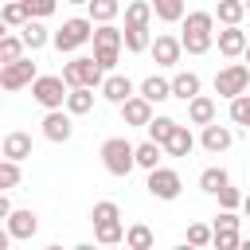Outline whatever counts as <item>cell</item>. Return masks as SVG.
<instances>
[{
    "mask_svg": "<svg viewBox=\"0 0 250 250\" xmlns=\"http://www.w3.org/2000/svg\"><path fill=\"white\" fill-rule=\"evenodd\" d=\"M215 43V16L211 12H188L184 16V35H180V47L188 55H207Z\"/></svg>",
    "mask_w": 250,
    "mask_h": 250,
    "instance_id": "1",
    "label": "cell"
},
{
    "mask_svg": "<svg viewBox=\"0 0 250 250\" xmlns=\"http://www.w3.org/2000/svg\"><path fill=\"white\" fill-rule=\"evenodd\" d=\"M98 156H102V164H105L109 176H129V172L137 168V160H133V145H129L125 137H105L102 148H98Z\"/></svg>",
    "mask_w": 250,
    "mask_h": 250,
    "instance_id": "2",
    "label": "cell"
},
{
    "mask_svg": "<svg viewBox=\"0 0 250 250\" xmlns=\"http://www.w3.org/2000/svg\"><path fill=\"white\" fill-rule=\"evenodd\" d=\"M102 78H105V70L94 62V55H78V59L62 62V82H66V90H70V86H90V90H98Z\"/></svg>",
    "mask_w": 250,
    "mask_h": 250,
    "instance_id": "3",
    "label": "cell"
},
{
    "mask_svg": "<svg viewBox=\"0 0 250 250\" xmlns=\"http://www.w3.org/2000/svg\"><path fill=\"white\" fill-rule=\"evenodd\" d=\"M90 35H94V20H90V16H86V20H82V16H74V20H66V23L51 35V43H55L59 51H66V55H70V51L86 47V43H90Z\"/></svg>",
    "mask_w": 250,
    "mask_h": 250,
    "instance_id": "4",
    "label": "cell"
},
{
    "mask_svg": "<svg viewBox=\"0 0 250 250\" xmlns=\"http://www.w3.org/2000/svg\"><path fill=\"white\" fill-rule=\"evenodd\" d=\"M31 98H35L43 109H62V102H66V82H62V74H35V78H31Z\"/></svg>",
    "mask_w": 250,
    "mask_h": 250,
    "instance_id": "5",
    "label": "cell"
},
{
    "mask_svg": "<svg viewBox=\"0 0 250 250\" xmlns=\"http://www.w3.org/2000/svg\"><path fill=\"white\" fill-rule=\"evenodd\" d=\"M145 188H148L152 199H164V203H168V199H180L184 180H180L176 168H160V164H156V168H148V184H145Z\"/></svg>",
    "mask_w": 250,
    "mask_h": 250,
    "instance_id": "6",
    "label": "cell"
},
{
    "mask_svg": "<svg viewBox=\"0 0 250 250\" xmlns=\"http://www.w3.org/2000/svg\"><path fill=\"white\" fill-rule=\"evenodd\" d=\"M39 70H35V62L27 59V55H20V59H12V62H0V90H20V86H31V78H35Z\"/></svg>",
    "mask_w": 250,
    "mask_h": 250,
    "instance_id": "7",
    "label": "cell"
},
{
    "mask_svg": "<svg viewBox=\"0 0 250 250\" xmlns=\"http://www.w3.org/2000/svg\"><path fill=\"white\" fill-rule=\"evenodd\" d=\"M250 86V66L246 62H230V66H223L219 74H215V94L219 98H234V94H242Z\"/></svg>",
    "mask_w": 250,
    "mask_h": 250,
    "instance_id": "8",
    "label": "cell"
},
{
    "mask_svg": "<svg viewBox=\"0 0 250 250\" xmlns=\"http://www.w3.org/2000/svg\"><path fill=\"white\" fill-rule=\"evenodd\" d=\"M4 227H8L12 242H27V238H35V230H39V215H35L31 207H12L8 219H4Z\"/></svg>",
    "mask_w": 250,
    "mask_h": 250,
    "instance_id": "9",
    "label": "cell"
},
{
    "mask_svg": "<svg viewBox=\"0 0 250 250\" xmlns=\"http://www.w3.org/2000/svg\"><path fill=\"white\" fill-rule=\"evenodd\" d=\"M43 137L55 141V145H66V141L74 137V121H70V113H62V109H47V117H43Z\"/></svg>",
    "mask_w": 250,
    "mask_h": 250,
    "instance_id": "10",
    "label": "cell"
},
{
    "mask_svg": "<svg viewBox=\"0 0 250 250\" xmlns=\"http://www.w3.org/2000/svg\"><path fill=\"white\" fill-rule=\"evenodd\" d=\"M215 43H219V55L227 59H238L246 51V31L238 23H223V31H215Z\"/></svg>",
    "mask_w": 250,
    "mask_h": 250,
    "instance_id": "11",
    "label": "cell"
},
{
    "mask_svg": "<svg viewBox=\"0 0 250 250\" xmlns=\"http://www.w3.org/2000/svg\"><path fill=\"white\" fill-rule=\"evenodd\" d=\"M148 51H152V62H156V66H176L180 55H184V47H180L176 35H156V39L148 43Z\"/></svg>",
    "mask_w": 250,
    "mask_h": 250,
    "instance_id": "12",
    "label": "cell"
},
{
    "mask_svg": "<svg viewBox=\"0 0 250 250\" xmlns=\"http://www.w3.org/2000/svg\"><path fill=\"white\" fill-rule=\"evenodd\" d=\"M117 109H121L125 125H137V129H145V125H148V117H152V102H145L141 94H129Z\"/></svg>",
    "mask_w": 250,
    "mask_h": 250,
    "instance_id": "13",
    "label": "cell"
},
{
    "mask_svg": "<svg viewBox=\"0 0 250 250\" xmlns=\"http://www.w3.org/2000/svg\"><path fill=\"white\" fill-rule=\"evenodd\" d=\"M98 90H102V98H105V102L121 105V102L133 94V82H129V74H109V70H105V78H102V86H98Z\"/></svg>",
    "mask_w": 250,
    "mask_h": 250,
    "instance_id": "14",
    "label": "cell"
},
{
    "mask_svg": "<svg viewBox=\"0 0 250 250\" xmlns=\"http://www.w3.org/2000/svg\"><path fill=\"white\" fill-rule=\"evenodd\" d=\"M230 141H234V133H230L227 125H215V121H207V125H203L199 145H203L207 152H215V156H219V152H227V148H230Z\"/></svg>",
    "mask_w": 250,
    "mask_h": 250,
    "instance_id": "15",
    "label": "cell"
},
{
    "mask_svg": "<svg viewBox=\"0 0 250 250\" xmlns=\"http://www.w3.org/2000/svg\"><path fill=\"white\" fill-rule=\"evenodd\" d=\"M62 109H66L70 117H82V113H90V109H94V90H90V86H70V90H66V102H62Z\"/></svg>",
    "mask_w": 250,
    "mask_h": 250,
    "instance_id": "16",
    "label": "cell"
},
{
    "mask_svg": "<svg viewBox=\"0 0 250 250\" xmlns=\"http://www.w3.org/2000/svg\"><path fill=\"white\" fill-rule=\"evenodd\" d=\"M160 148H164L168 156H188V152L195 148V137H191V129H188V125H180V121H176V129L168 133V141H164Z\"/></svg>",
    "mask_w": 250,
    "mask_h": 250,
    "instance_id": "17",
    "label": "cell"
},
{
    "mask_svg": "<svg viewBox=\"0 0 250 250\" xmlns=\"http://www.w3.org/2000/svg\"><path fill=\"white\" fill-rule=\"evenodd\" d=\"M148 27L145 23H125L121 27V47L129 51V55H141V51H148Z\"/></svg>",
    "mask_w": 250,
    "mask_h": 250,
    "instance_id": "18",
    "label": "cell"
},
{
    "mask_svg": "<svg viewBox=\"0 0 250 250\" xmlns=\"http://www.w3.org/2000/svg\"><path fill=\"white\" fill-rule=\"evenodd\" d=\"M0 152H4L8 160H27V156H31V133H23V129L8 133L4 145H0Z\"/></svg>",
    "mask_w": 250,
    "mask_h": 250,
    "instance_id": "19",
    "label": "cell"
},
{
    "mask_svg": "<svg viewBox=\"0 0 250 250\" xmlns=\"http://www.w3.org/2000/svg\"><path fill=\"white\" fill-rule=\"evenodd\" d=\"M90 43H94V51H121V27H113V23H94Z\"/></svg>",
    "mask_w": 250,
    "mask_h": 250,
    "instance_id": "20",
    "label": "cell"
},
{
    "mask_svg": "<svg viewBox=\"0 0 250 250\" xmlns=\"http://www.w3.org/2000/svg\"><path fill=\"white\" fill-rule=\"evenodd\" d=\"M188 121H191V125H207V121H215V98H207V94L188 98Z\"/></svg>",
    "mask_w": 250,
    "mask_h": 250,
    "instance_id": "21",
    "label": "cell"
},
{
    "mask_svg": "<svg viewBox=\"0 0 250 250\" xmlns=\"http://www.w3.org/2000/svg\"><path fill=\"white\" fill-rule=\"evenodd\" d=\"M168 86H172V98L188 102V98L199 94V74H195V70H180L176 78H168Z\"/></svg>",
    "mask_w": 250,
    "mask_h": 250,
    "instance_id": "22",
    "label": "cell"
},
{
    "mask_svg": "<svg viewBox=\"0 0 250 250\" xmlns=\"http://www.w3.org/2000/svg\"><path fill=\"white\" fill-rule=\"evenodd\" d=\"M141 98H145V102H152V105H156V102H168V98H172V86H168V78H160V74H148V78L141 82Z\"/></svg>",
    "mask_w": 250,
    "mask_h": 250,
    "instance_id": "23",
    "label": "cell"
},
{
    "mask_svg": "<svg viewBox=\"0 0 250 250\" xmlns=\"http://www.w3.org/2000/svg\"><path fill=\"white\" fill-rule=\"evenodd\" d=\"M94 242H102V246H117V242H125V227H121V219L94 223Z\"/></svg>",
    "mask_w": 250,
    "mask_h": 250,
    "instance_id": "24",
    "label": "cell"
},
{
    "mask_svg": "<svg viewBox=\"0 0 250 250\" xmlns=\"http://www.w3.org/2000/svg\"><path fill=\"white\" fill-rule=\"evenodd\" d=\"M20 39H23V47H27V51H39V47H47V43H51V35H47V27H43L39 20H27V23L20 27Z\"/></svg>",
    "mask_w": 250,
    "mask_h": 250,
    "instance_id": "25",
    "label": "cell"
},
{
    "mask_svg": "<svg viewBox=\"0 0 250 250\" xmlns=\"http://www.w3.org/2000/svg\"><path fill=\"white\" fill-rule=\"evenodd\" d=\"M160 152H164V148H160L156 141H141V145H133V160H137V168H145V172L160 164Z\"/></svg>",
    "mask_w": 250,
    "mask_h": 250,
    "instance_id": "26",
    "label": "cell"
},
{
    "mask_svg": "<svg viewBox=\"0 0 250 250\" xmlns=\"http://www.w3.org/2000/svg\"><path fill=\"white\" fill-rule=\"evenodd\" d=\"M219 23H242L246 16V4L242 0H215V12H211Z\"/></svg>",
    "mask_w": 250,
    "mask_h": 250,
    "instance_id": "27",
    "label": "cell"
},
{
    "mask_svg": "<svg viewBox=\"0 0 250 250\" xmlns=\"http://www.w3.org/2000/svg\"><path fill=\"white\" fill-rule=\"evenodd\" d=\"M86 8H90L94 23H113L117 12H121V0H86Z\"/></svg>",
    "mask_w": 250,
    "mask_h": 250,
    "instance_id": "28",
    "label": "cell"
},
{
    "mask_svg": "<svg viewBox=\"0 0 250 250\" xmlns=\"http://www.w3.org/2000/svg\"><path fill=\"white\" fill-rule=\"evenodd\" d=\"M148 4H152V16L164 20V23L184 20V0H148Z\"/></svg>",
    "mask_w": 250,
    "mask_h": 250,
    "instance_id": "29",
    "label": "cell"
},
{
    "mask_svg": "<svg viewBox=\"0 0 250 250\" xmlns=\"http://www.w3.org/2000/svg\"><path fill=\"white\" fill-rule=\"evenodd\" d=\"M0 20H4L8 27H23V23H27V8H23V0H4V4H0Z\"/></svg>",
    "mask_w": 250,
    "mask_h": 250,
    "instance_id": "30",
    "label": "cell"
},
{
    "mask_svg": "<svg viewBox=\"0 0 250 250\" xmlns=\"http://www.w3.org/2000/svg\"><path fill=\"white\" fill-rule=\"evenodd\" d=\"M145 129H148V141H156V145H164V141H168V133L176 129V117H156V113H152Z\"/></svg>",
    "mask_w": 250,
    "mask_h": 250,
    "instance_id": "31",
    "label": "cell"
},
{
    "mask_svg": "<svg viewBox=\"0 0 250 250\" xmlns=\"http://www.w3.org/2000/svg\"><path fill=\"white\" fill-rule=\"evenodd\" d=\"M230 121L242 125V129H250V94H246V90L230 98Z\"/></svg>",
    "mask_w": 250,
    "mask_h": 250,
    "instance_id": "32",
    "label": "cell"
},
{
    "mask_svg": "<svg viewBox=\"0 0 250 250\" xmlns=\"http://www.w3.org/2000/svg\"><path fill=\"white\" fill-rule=\"evenodd\" d=\"M148 20H152V4L148 0H129L125 4V23H145L148 27Z\"/></svg>",
    "mask_w": 250,
    "mask_h": 250,
    "instance_id": "33",
    "label": "cell"
},
{
    "mask_svg": "<svg viewBox=\"0 0 250 250\" xmlns=\"http://www.w3.org/2000/svg\"><path fill=\"white\" fill-rule=\"evenodd\" d=\"M223 184H230L227 168H203V172H199V188H203V191H211V195H215Z\"/></svg>",
    "mask_w": 250,
    "mask_h": 250,
    "instance_id": "34",
    "label": "cell"
},
{
    "mask_svg": "<svg viewBox=\"0 0 250 250\" xmlns=\"http://www.w3.org/2000/svg\"><path fill=\"white\" fill-rule=\"evenodd\" d=\"M125 246H133V250H148V246H152V230H148L145 223H133V227L125 230Z\"/></svg>",
    "mask_w": 250,
    "mask_h": 250,
    "instance_id": "35",
    "label": "cell"
},
{
    "mask_svg": "<svg viewBox=\"0 0 250 250\" xmlns=\"http://www.w3.org/2000/svg\"><path fill=\"white\" fill-rule=\"evenodd\" d=\"M20 176H23V172H20V160H8V156H4V160H0V191L16 188Z\"/></svg>",
    "mask_w": 250,
    "mask_h": 250,
    "instance_id": "36",
    "label": "cell"
},
{
    "mask_svg": "<svg viewBox=\"0 0 250 250\" xmlns=\"http://www.w3.org/2000/svg\"><path fill=\"white\" fill-rule=\"evenodd\" d=\"M27 47H23V39L20 35H4L0 39V62H12V59H20Z\"/></svg>",
    "mask_w": 250,
    "mask_h": 250,
    "instance_id": "37",
    "label": "cell"
},
{
    "mask_svg": "<svg viewBox=\"0 0 250 250\" xmlns=\"http://www.w3.org/2000/svg\"><path fill=\"white\" fill-rule=\"evenodd\" d=\"M23 8H27V20H47V16H55L59 0H23Z\"/></svg>",
    "mask_w": 250,
    "mask_h": 250,
    "instance_id": "38",
    "label": "cell"
},
{
    "mask_svg": "<svg viewBox=\"0 0 250 250\" xmlns=\"http://www.w3.org/2000/svg\"><path fill=\"white\" fill-rule=\"evenodd\" d=\"M90 219H94V223H105V219H121V207H117L113 199H102V203H94Z\"/></svg>",
    "mask_w": 250,
    "mask_h": 250,
    "instance_id": "39",
    "label": "cell"
},
{
    "mask_svg": "<svg viewBox=\"0 0 250 250\" xmlns=\"http://www.w3.org/2000/svg\"><path fill=\"white\" fill-rule=\"evenodd\" d=\"M188 246H211V227L207 223H191L188 227Z\"/></svg>",
    "mask_w": 250,
    "mask_h": 250,
    "instance_id": "40",
    "label": "cell"
},
{
    "mask_svg": "<svg viewBox=\"0 0 250 250\" xmlns=\"http://www.w3.org/2000/svg\"><path fill=\"white\" fill-rule=\"evenodd\" d=\"M215 195H219V207H227V211H234V207L242 203V191H238V188H230V184H223Z\"/></svg>",
    "mask_w": 250,
    "mask_h": 250,
    "instance_id": "41",
    "label": "cell"
},
{
    "mask_svg": "<svg viewBox=\"0 0 250 250\" xmlns=\"http://www.w3.org/2000/svg\"><path fill=\"white\" fill-rule=\"evenodd\" d=\"M211 246H219V250H234V246H238V230H211Z\"/></svg>",
    "mask_w": 250,
    "mask_h": 250,
    "instance_id": "42",
    "label": "cell"
},
{
    "mask_svg": "<svg viewBox=\"0 0 250 250\" xmlns=\"http://www.w3.org/2000/svg\"><path fill=\"white\" fill-rule=\"evenodd\" d=\"M211 230H238V215L223 207V211L215 215V227H211Z\"/></svg>",
    "mask_w": 250,
    "mask_h": 250,
    "instance_id": "43",
    "label": "cell"
},
{
    "mask_svg": "<svg viewBox=\"0 0 250 250\" xmlns=\"http://www.w3.org/2000/svg\"><path fill=\"white\" fill-rule=\"evenodd\" d=\"M117 59H121V51H94V62H98L102 70H113Z\"/></svg>",
    "mask_w": 250,
    "mask_h": 250,
    "instance_id": "44",
    "label": "cell"
},
{
    "mask_svg": "<svg viewBox=\"0 0 250 250\" xmlns=\"http://www.w3.org/2000/svg\"><path fill=\"white\" fill-rule=\"evenodd\" d=\"M8 211H12V203H8V195H4V191H0V223H4V219H8Z\"/></svg>",
    "mask_w": 250,
    "mask_h": 250,
    "instance_id": "45",
    "label": "cell"
},
{
    "mask_svg": "<svg viewBox=\"0 0 250 250\" xmlns=\"http://www.w3.org/2000/svg\"><path fill=\"white\" fill-rule=\"evenodd\" d=\"M12 246V234H8V227H0V250H8Z\"/></svg>",
    "mask_w": 250,
    "mask_h": 250,
    "instance_id": "46",
    "label": "cell"
},
{
    "mask_svg": "<svg viewBox=\"0 0 250 250\" xmlns=\"http://www.w3.org/2000/svg\"><path fill=\"white\" fill-rule=\"evenodd\" d=\"M238 207H242V211L250 215V195H242V203H238Z\"/></svg>",
    "mask_w": 250,
    "mask_h": 250,
    "instance_id": "47",
    "label": "cell"
},
{
    "mask_svg": "<svg viewBox=\"0 0 250 250\" xmlns=\"http://www.w3.org/2000/svg\"><path fill=\"white\" fill-rule=\"evenodd\" d=\"M4 35H8V23H4V20H0V39H4Z\"/></svg>",
    "mask_w": 250,
    "mask_h": 250,
    "instance_id": "48",
    "label": "cell"
},
{
    "mask_svg": "<svg viewBox=\"0 0 250 250\" xmlns=\"http://www.w3.org/2000/svg\"><path fill=\"white\" fill-rule=\"evenodd\" d=\"M242 55H246V62H250V35H246V51H242Z\"/></svg>",
    "mask_w": 250,
    "mask_h": 250,
    "instance_id": "49",
    "label": "cell"
},
{
    "mask_svg": "<svg viewBox=\"0 0 250 250\" xmlns=\"http://www.w3.org/2000/svg\"><path fill=\"white\" fill-rule=\"evenodd\" d=\"M242 4H246V16H250V0H242Z\"/></svg>",
    "mask_w": 250,
    "mask_h": 250,
    "instance_id": "50",
    "label": "cell"
},
{
    "mask_svg": "<svg viewBox=\"0 0 250 250\" xmlns=\"http://www.w3.org/2000/svg\"><path fill=\"white\" fill-rule=\"evenodd\" d=\"M66 4H86V0H66Z\"/></svg>",
    "mask_w": 250,
    "mask_h": 250,
    "instance_id": "51",
    "label": "cell"
},
{
    "mask_svg": "<svg viewBox=\"0 0 250 250\" xmlns=\"http://www.w3.org/2000/svg\"><path fill=\"white\" fill-rule=\"evenodd\" d=\"M0 102H4V94H0Z\"/></svg>",
    "mask_w": 250,
    "mask_h": 250,
    "instance_id": "52",
    "label": "cell"
}]
</instances>
